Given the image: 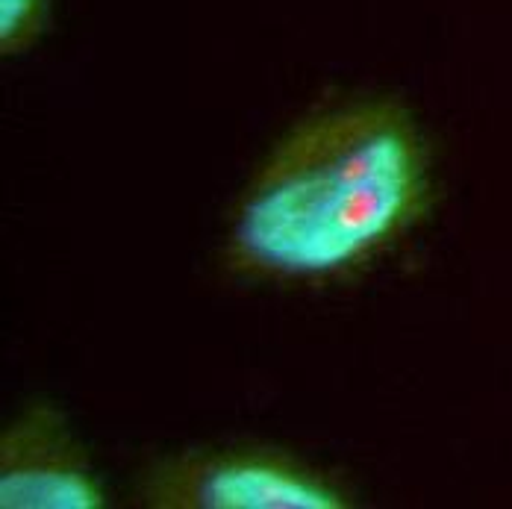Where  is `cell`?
<instances>
[{"label":"cell","instance_id":"obj_1","mask_svg":"<svg viewBox=\"0 0 512 509\" xmlns=\"http://www.w3.org/2000/svg\"><path fill=\"white\" fill-rule=\"evenodd\" d=\"M436 201L410 106L359 95L312 109L256 165L221 239L227 274L265 286L345 280L401 248Z\"/></svg>","mask_w":512,"mask_h":509},{"label":"cell","instance_id":"obj_2","mask_svg":"<svg viewBox=\"0 0 512 509\" xmlns=\"http://www.w3.org/2000/svg\"><path fill=\"white\" fill-rule=\"evenodd\" d=\"M148 509H351L357 492L330 468L274 445L189 448L154 459L136 480Z\"/></svg>","mask_w":512,"mask_h":509},{"label":"cell","instance_id":"obj_3","mask_svg":"<svg viewBox=\"0 0 512 509\" xmlns=\"http://www.w3.org/2000/svg\"><path fill=\"white\" fill-rule=\"evenodd\" d=\"M101 474L68 415L33 401L0 433V509H103Z\"/></svg>","mask_w":512,"mask_h":509},{"label":"cell","instance_id":"obj_4","mask_svg":"<svg viewBox=\"0 0 512 509\" xmlns=\"http://www.w3.org/2000/svg\"><path fill=\"white\" fill-rule=\"evenodd\" d=\"M53 0H0V53L24 56L48 36Z\"/></svg>","mask_w":512,"mask_h":509}]
</instances>
